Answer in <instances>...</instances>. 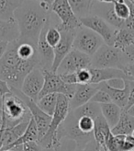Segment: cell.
I'll use <instances>...</instances> for the list:
<instances>
[{"label":"cell","mask_w":134,"mask_h":151,"mask_svg":"<svg viewBox=\"0 0 134 151\" xmlns=\"http://www.w3.org/2000/svg\"><path fill=\"white\" fill-rule=\"evenodd\" d=\"M51 6L33 0H22L14 14L19 29V41L37 47L40 34L51 20Z\"/></svg>","instance_id":"1"},{"label":"cell","mask_w":134,"mask_h":151,"mask_svg":"<svg viewBox=\"0 0 134 151\" xmlns=\"http://www.w3.org/2000/svg\"><path fill=\"white\" fill-rule=\"evenodd\" d=\"M38 65V58L23 60L17 52V41L10 42L6 54L0 59V79L12 88L21 89L26 76Z\"/></svg>","instance_id":"2"},{"label":"cell","mask_w":134,"mask_h":151,"mask_svg":"<svg viewBox=\"0 0 134 151\" xmlns=\"http://www.w3.org/2000/svg\"><path fill=\"white\" fill-rule=\"evenodd\" d=\"M1 111L4 119V129L14 127L31 119V113L24 101L12 90L4 97Z\"/></svg>","instance_id":"3"},{"label":"cell","mask_w":134,"mask_h":151,"mask_svg":"<svg viewBox=\"0 0 134 151\" xmlns=\"http://www.w3.org/2000/svg\"><path fill=\"white\" fill-rule=\"evenodd\" d=\"M70 100L64 95L59 94L56 109L53 115L51 116V122L49 130L44 137L39 141V144L42 148H50L58 145L62 140L58 138V130L63 124L65 119L70 112Z\"/></svg>","instance_id":"4"},{"label":"cell","mask_w":134,"mask_h":151,"mask_svg":"<svg viewBox=\"0 0 134 151\" xmlns=\"http://www.w3.org/2000/svg\"><path fill=\"white\" fill-rule=\"evenodd\" d=\"M103 44L105 42L98 34L82 26L76 31L73 49L78 50L92 57Z\"/></svg>","instance_id":"5"},{"label":"cell","mask_w":134,"mask_h":151,"mask_svg":"<svg viewBox=\"0 0 134 151\" xmlns=\"http://www.w3.org/2000/svg\"><path fill=\"white\" fill-rule=\"evenodd\" d=\"M51 9L61 20L60 24L56 26L60 31H74L82 27L80 19L73 13L68 0H54Z\"/></svg>","instance_id":"6"},{"label":"cell","mask_w":134,"mask_h":151,"mask_svg":"<svg viewBox=\"0 0 134 151\" xmlns=\"http://www.w3.org/2000/svg\"><path fill=\"white\" fill-rule=\"evenodd\" d=\"M121 52L113 46L103 44L91 57V67L94 68H120L121 64Z\"/></svg>","instance_id":"7"},{"label":"cell","mask_w":134,"mask_h":151,"mask_svg":"<svg viewBox=\"0 0 134 151\" xmlns=\"http://www.w3.org/2000/svg\"><path fill=\"white\" fill-rule=\"evenodd\" d=\"M44 74V85L39 99L43 96L51 93L62 94L66 96L70 100L76 91V85L66 84L63 81L60 75L51 71H43Z\"/></svg>","instance_id":"8"},{"label":"cell","mask_w":134,"mask_h":151,"mask_svg":"<svg viewBox=\"0 0 134 151\" xmlns=\"http://www.w3.org/2000/svg\"><path fill=\"white\" fill-rule=\"evenodd\" d=\"M82 26L91 29L96 34H98L106 44L113 46L117 29L112 27L110 24L98 15H92L80 19Z\"/></svg>","instance_id":"9"},{"label":"cell","mask_w":134,"mask_h":151,"mask_svg":"<svg viewBox=\"0 0 134 151\" xmlns=\"http://www.w3.org/2000/svg\"><path fill=\"white\" fill-rule=\"evenodd\" d=\"M11 88V90L14 93H16L19 97H20L21 99L24 101V102L27 105V107L29 108V111H31V117L35 121L37 127H38L39 141H40L41 139H42L44 137V135L46 134V133L49 130V127H50V124H51V116L48 115L47 113L44 112L38 106L37 102H35L31 99H29V97L24 95L23 93L21 92L20 89L12 88Z\"/></svg>","instance_id":"10"},{"label":"cell","mask_w":134,"mask_h":151,"mask_svg":"<svg viewBox=\"0 0 134 151\" xmlns=\"http://www.w3.org/2000/svg\"><path fill=\"white\" fill-rule=\"evenodd\" d=\"M89 67H91V57L78 50L73 49L62 61L56 73L58 75L76 73Z\"/></svg>","instance_id":"11"},{"label":"cell","mask_w":134,"mask_h":151,"mask_svg":"<svg viewBox=\"0 0 134 151\" xmlns=\"http://www.w3.org/2000/svg\"><path fill=\"white\" fill-rule=\"evenodd\" d=\"M44 85V74L40 67H35L29 72L23 80L21 92L35 102L38 101L40 93Z\"/></svg>","instance_id":"12"},{"label":"cell","mask_w":134,"mask_h":151,"mask_svg":"<svg viewBox=\"0 0 134 151\" xmlns=\"http://www.w3.org/2000/svg\"><path fill=\"white\" fill-rule=\"evenodd\" d=\"M77 29L74 31H61L62 38L61 41L57 44V46L53 49L54 51V60L53 65L51 67V72H57L59 65H61L64 57L73 50V44L74 41Z\"/></svg>","instance_id":"13"},{"label":"cell","mask_w":134,"mask_h":151,"mask_svg":"<svg viewBox=\"0 0 134 151\" xmlns=\"http://www.w3.org/2000/svg\"><path fill=\"white\" fill-rule=\"evenodd\" d=\"M46 26L41 31L38 40V44H37V54H38V61H39L38 67H40L42 71H51L53 65L54 51L53 48L51 47L46 41L45 38Z\"/></svg>","instance_id":"14"},{"label":"cell","mask_w":134,"mask_h":151,"mask_svg":"<svg viewBox=\"0 0 134 151\" xmlns=\"http://www.w3.org/2000/svg\"><path fill=\"white\" fill-rule=\"evenodd\" d=\"M98 90L96 85L77 84L74 94L70 99V110L77 109L89 102Z\"/></svg>","instance_id":"15"},{"label":"cell","mask_w":134,"mask_h":151,"mask_svg":"<svg viewBox=\"0 0 134 151\" xmlns=\"http://www.w3.org/2000/svg\"><path fill=\"white\" fill-rule=\"evenodd\" d=\"M98 88L103 89L109 95L111 101L117 104L118 107H120L122 110L126 108V105L128 102L129 92H130V86L128 79L125 80V87L123 88H113L109 87L107 82H102L96 85Z\"/></svg>","instance_id":"16"},{"label":"cell","mask_w":134,"mask_h":151,"mask_svg":"<svg viewBox=\"0 0 134 151\" xmlns=\"http://www.w3.org/2000/svg\"><path fill=\"white\" fill-rule=\"evenodd\" d=\"M90 70L92 74L91 84L93 85H98L99 83L107 82L114 78L128 79L127 76L120 68H94V67H90Z\"/></svg>","instance_id":"17"},{"label":"cell","mask_w":134,"mask_h":151,"mask_svg":"<svg viewBox=\"0 0 134 151\" xmlns=\"http://www.w3.org/2000/svg\"><path fill=\"white\" fill-rule=\"evenodd\" d=\"M93 134L95 141L98 143V145L103 151H106L107 140L112 134V132H111L110 126L102 114L95 119V128Z\"/></svg>","instance_id":"18"},{"label":"cell","mask_w":134,"mask_h":151,"mask_svg":"<svg viewBox=\"0 0 134 151\" xmlns=\"http://www.w3.org/2000/svg\"><path fill=\"white\" fill-rule=\"evenodd\" d=\"M19 36V26L15 19L11 20L0 19V41L10 43L18 41Z\"/></svg>","instance_id":"19"},{"label":"cell","mask_w":134,"mask_h":151,"mask_svg":"<svg viewBox=\"0 0 134 151\" xmlns=\"http://www.w3.org/2000/svg\"><path fill=\"white\" fill-rule=\"evenodd\" d=\"M134 130V117L127 111H122L120 121L111 128V132L114 135H129Z\"/></svg>","instance_id":"20"},{"label":"cell","mask_w":134,"mask_h":151,"mask_svg":"<svg viewBox=\"0 0 134 151\" xmlns=\"http://www.w3.org/2000/svg\"><path fill=\"white\" fill-rule=\"evenodd\" d=\"M29 142H39V132H38V127L35 123V121L31 117V121H29V125L27 127L26 131L24 134L21 135V137L16 141L14 142L13 144L7 147L1 149V150H9L11 149L14 147H18V146H22Z\"/></svg>","instance_id":"21"},{"label":"cell","mask_w":134,"mask_h":151,"mask_svg":"<svg viewBox=\"0 0 134 151\" xmlns=\"http://www.w3.org/2000/svg\"><path fill=\"white\" fill-rule=\"evenodd\" d=\"M134 45V33L127 29H117L113 47L123 52L129 47Z\"/></svg>","instance_id":"22"},{"label":"cell","mask_w":134,"mask_h":151,"mask_svg":"<svg viewBox=\"0 0 134 151\" xmlns=\"http://www.w3.org/2000/svg\"><path fill=\"white\" fill-rule=\"evenodd\" d=\"M100 109L103 117L106 119L110 128H113L120 121L123 110L113 102L100 104Z\"/></svg>","instance_id":"23"},{"label":"cell","mask_w":134,"mask_h":151,"mask_svg":"<svg viewBox=\"0 0 134 151\" xmlns=\"http://www.w3.org/2000/svg\"><path fill=\"white\" fill-rule=\"evenodd\" d=\"M22 0H0V19H14V14Z\"/></svg>","instance_id":"24"},{"label":"cell","mask_w":134,"mask_h":151,"mask_svg":"<svg viewBox=\"0 0 134 151\" xmlns=\"http://www.w3.org/2000/svg\"><path fill=\"white\" fill-rule=\"evenodd\" d=\"M71 111L73 113L76 117H81V116H89L93 119H96L101 115V109H100V104L95 103L89 101L86 103L83 106H81L77 109L71 110Z\"/></svg>","instance_id":"25"},{"label":"cell","mask_w":134,"mask_h":151,"mask_svg":"<svg viewBox=\"0 0 134 151\" xmlns=\"http://www.w3.org/2000/svg\"><path fill=\"white\" fill-rule=\"evenodd\" d=\"M58 96L59 94L56 93H51L43 96L38 100L37 104L38 106L45 112L48 115L53 116L54 111L56 109V105L58 101Z\"/></svg>","instance_id":"26"},{"label":"cell","mask_w":134,"mask_h":151,"mask_svg":"<svg viewBox=\"0 0 134 151\" xmlns=\"http://www.w3.org/2000/svg\"><path fill=\"white\" fill-rule=\"evenodd\" d=\"M93 0H68L73 13L80 19L87 17L92 7Z\"/></svg>","instance_id":"27"},{"label":"cell","mask_w":134,"mask_h":151,"mask_svg":"<svg viewBox=\"0 0 134 151\" xmlns=\"http://www.w3.org/2000/svg\"><path fill=\"white\" fill-rule=\"evenodd\" d=\"M101 18L105 19L108 24H110L111 26L114 27L117 29L124 28L125 21L117 17V15L114 12L113 6H108L105 7V9H103Z\"/></svg>","instance_id":"28"},{"label":"cell","mask_w":134,"mask_h":151,"mask_svg":"<svg viewBox=\"0 0 134 151\" xmlns=\"http://www.w3.org/2000/svg\"><path fill=\"white\" fill-rule=\"evenodd\" d=\"M45 38L49 45L51 47H53V49L57 46V44L61 41V38H62L61 31L56 26H51V20L46 26Z\"/></svg>","instance_id":"29"},{"label":"cell","mask_w":134,"mask_h":151,"mask_svg":"<svg viewBox=\"0 0 134 151\" xmlns=\"http://www.w3.org/2000/svg\"><path fill=\"white\" fill-rule=\"evenodd\" d=\"M76 119H77V126L82 133L85 134H93L94 128H95V119L89 117V116L76 117Z\"/></svg>","instance_id":"30"},{"label":"cell","mask_w":134,"mask_h":151,"mask_svg":"<svg viewBox=\"0 0 134 151\" xmlns=\"http://www.w3.org/2000/svg\"><path fill=\"white\" fill-rule=\"evenodd\" d=\"M42 151H77V145L73 140L64 137L58 145L50 148H42Z\"/></svg>","instance_id":"31"},{"label":"cell","mask_w":134,"mask_h":151,"mask_svg":"<svg viewBox=\"0 0 134 151\" xmlns=\"http://www.w3.org/2000/svg\"><path fill=\"white\" fill-rule=\"evenodd\" d=\"M113 9L115 14L118 19L125 21L130 17V10L126 0H116L115 3L113 4Z\"/></svg>","instance_id":"32"},{"label":"cell","mask_w":134,"mask_h":151,"mask_svg":"<svg viewBox=\"0 0 134 151\" xmlns=\"http://www.w3.org/2000/svg\"><path fill=\"white\" fill-rule=\"evenodd\" d=\"M76 79V85L77 84H91L92 79V74L90 67L89 68L81 69L74 73Z\"/></svg>","instance_id":"33"},{"label":"cell","mask_w":134,"mask_h":151,"mask_svg":"<svg viewBox=\"0 0 134 151\" xmlns=\"http://www.w3.org/2000/svg\"><path fill=\"white\" fill-rule=\"evenodd\" d=\"M91 102H95L98 104H105V103H110L112 102L111 101V99L109 95L103 89H99L98 91L96 92V94L93 96V98L90 101Z\"/></svg>","instance_id":"34"},{"label":"cell","mask_w":134,"mask_h":151,"mask_svg":"<svg viewBox=\"0 0 134 151\" xmlns=\"http://www.w3.org/2000/svg\"><path fill=\"white\" fill-rule=\"evenodd\" d=\"M126 2L130 6V17L125 20V24H124V28L130 29L131 32H134V3L130 2V0H126Z\"/></svg>","instance_id":"35"},{"label":"cell","mask_w":134,"mask_h":151,"mask_svg":"<svg viewBox=\"0 0 134 151\" xmlns=\"http://www.w3.org/2000/svg\"><path fill=\"white\" fill-rule=\"evenodd\" d=\"M11 91V88L9 86L6 82H5L4 80L0 79V110L2 108V103H3V100L4 97Z\"/></svg>","instance_id":"36"},{"label":"cell","mask_w":134,"mask_h":151,"mask_svg":"<svg viewBox=\"0 0 134 151\" xmlns=\"http://www.w3.org/2000/svg\"><path fill=\"white\" fill-rule=\"evenodd\" d=\"M128 81H129V86H130V92H129L128 102L124 111H128L132 106H134V80H128Z\"/></svg>","instance_id":"37"},{"label":"cell","mask_w":134,"mask_h":151,"mask_svg":"<svg viewBox=\"0 0 134 151\" xmlns=\"http://www.w3.org/2000/svg\"><path fill=\"white\" fill-rule=\"evenodd\" d=\"M22 151H42L39 142H29L22 145Z\"/></svg>","instance_id":"38"},{"label":"cell","mask_w":134,"mask_h":151,"mask_svg":"<svg viewBox=\"0 0 134 151\" xmlns=\"http://www.w3.org/2000/svg\"><path fill=\"white\" fill-rule=\"evenodd\" d=\"M121 70L127 76L129 80H134V64H127L122 66Z\"/></svg>","instance_id":"39"},{"label":"cell","mask_w":134,"mask_h":151,"mask_svg":"<svg viewBox=\"0 0 134 151\" xmlns=\"http://www.w3.org/2000/svg\"><path fill=\"white\" fill-rule=\"evenodd\" d=\"M125 80L122 78H114L107 81V84L113 88H123L125 87Z\"/></svg>","instance_id":"40"},{"label":"cell","mask_w":134,"mask_h":151,"mask_svg":"<svg viewBox=\"0 0 134 151\" xmlns=\"http://www.w3.org/2000/svg\"><path fill=\"white\" fill-rule=\"evenodd\" d=\"M77 151H103V150H102V148L98 145V143H96L95 141V139H94V140L89 142L83 149L77 150Z\"/></svg>","instance_id":"41"},{"label":"cell","mask_w":134,"mask_h":151,"mask_svg":"<svg viewBox=\"0 0 134 151\" xmlns=\"http://www.w3.org/2000/svg\"><path fill=\"white\" fill-rule=\"evenodd\" d=\"M122 54L127 58V60L130 62V64H134V45L129 47L127 50H125Z\"/></svg>","instance_id":"42"},{"label":"cell","mask_w":134,"mask_h":151,"mask_svg":"<svg viewBox=\"0 0 134 151\" xmlns=\"http://www.w3.org/2000/svg\"><path fill=\"white\" fill-rule=\"evenodd\" d=\"M9 42H3L0 41V59L3 57V55L6 54V52L7 50V47H9Z\"/></svg>","instance_id":"43"},{"label":"cell","mask_w":134,"mask_h":151,"mask_svg":"<svg viewBox=\"0 0 134 151\" xmlns=\"http://www.w3.org/2000/svg\"><path fill=\"white\" fill-rule=\"evenodd\" d=\"M95 1H98L100 3H105V4H114L116 0H95Z\"/></svg>","instance_id":"44"},{"label":"cell","mask_w":134,"mask_h":151,"mask_svg":"<svg viewBox=\"0 0 134 151\" xmlns=\"http://www.w3.org/2000/svg\"><path fill=\"white\" fill-rule=\"evenodd\" d=\"M1 129H4V119H3L2 111H0V130Z\"/></svg>","instance_id":"45"},{"label":"cell","mask_w":134,"mask_h":151,"mask_svg":"<svg viewBox=\"0 0 134 151\" xmlns=\"http://www.w3.org/2000/svg\"><path fill=\"white\" fill-rule=\"evenodd\" d=\"M33 1H39V2H44L46 3L50 6H51V4H53L54 2V0H33Z\"/></svg>","instance_id":"46"},{"label":"cell","mask_w":134,"mask_h":151,"mask_svg":"<svg viewBox=\"0 0 134 151\" xmlns=\"http://www.w3.org/2000/svg\"><path fill=\"white\" fill-rule=\"evenodd\" d=\"M127 111H128V112L130 113V115H132V116L134 117V106H132V107H131L130 109H129V110H128Z\"/></svg>","instance_id":"47"},{"label":"cell","mask_w":134,"mask_h":151,"mask_svg":"<svg viewBox=\"0 0 134 151\" xmlns=\"http://www.w3.org/2000/svg\"><path fill=\"white\" fill-rule=\"evenodd\" d=\"M0 151H14V150H11V149H9V150H0Z\"/></svg>","instance_id":"48"},{"label":"cell","mask_w":134,"mask_h":151,"mask_svg":"<svg viewBox=\"0 0 134 151\" xmlns=\"http://www.w3.org/2000/svg\"><path fill=\"white\" fill-rule=\"evenodd\" d=\"M131 135L134 137V130H133V132H132V134H131Z\"/></svg>","instance_id":"49"},{"label":"cell","mask_w":134,"mask_h":151,"mask_svg":"<svg viewBox=\"0 0 134 151\" xmlns=\"http://www.w3.org/2000/svg\"><path fill=\"white\" fill-rule=\"evenodd\" d=\"M130 2H132V3H134V0H130Z\"/></svg>","instance_id":"50"},{"label":"cell","mask_w":134,"mask_h":151,"mask_svg":"<svg viewBox=\"0 0 134 151\" xmlns=\"http://www.w3.org/2000/svg\"><path fill=\"white\" fill-rule=\"evenodd\" d=\"M1 132H2V129H1V130H0V134H1Z\"/></svg>","instance_id":"51"},{"label":"cell","mask_w":134,"mask_h":151,"mask_svg":"<svg viewBox=\"0 0 134 151\" xmlns=\"http://www.w3.org/2000/svg\"><path fill=\"white\" fill-rule=\"evenodd\" d=\"M133 151H134V150H133Z\"/></svg>","instance_id":"52"}]
</instances>
